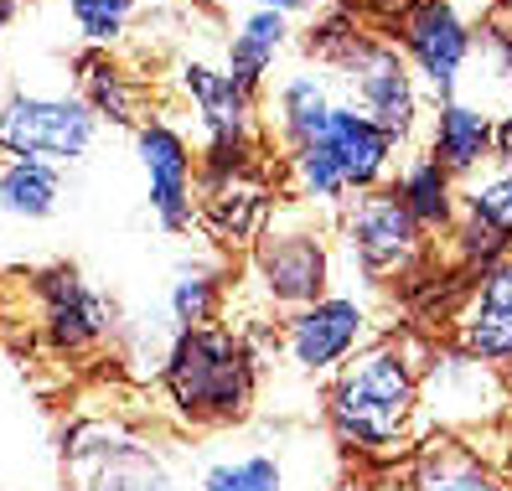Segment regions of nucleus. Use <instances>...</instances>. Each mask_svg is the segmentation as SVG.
I'll return each instance as SVG.
<instances>
[{
  "mask_svg": "<svg viewBox=\"0 0 512 491\" xmlns=\"http://www.w3.org/2000/svg\"><path fill=\"white\" fill-rule=\"evenodd\" d=\"M223 305V280L213 264H176L171 274V290H166V316L176 331H197V326H213Z\"/></svg>",
  "mask_w": 512,
  "mask_h": 491,
  "instance_id": "23",
  "label": "nucleus"
},
{
  "mask_svg": "<svg viewBox=\"0 0 512 491\" xmlns=\"http://www.w3.org/2000/svg\"><path fill=\"white\" fill-rule=\"evenodd\" d=\"M450 347L512 373V254L471 274L456 316H450Z\"/></svg>",
  "mask_w": 512,
  "mask_h": 491,
  "instance_id": "12",
  "label": "nucleus"
},
{
  "mask_svg": "<svg viewBox=\"0 0 512 491\" xmlns=\"http://www.w3.org/2000/svg\"><path fill=\"white\" fill-rule=\"evenodd\" d=\"M254 6L280 11V16H316V11H326V0H254Z\"/></svg>",
  "mask_w": 512,
  "mask_h": 491,
  "instance_id": "29",
  "label": "nucleus"
},
{
  "mask_svg": "<svg viewBox=\"0 0 512 491\" xmlns=\"http://www.w3.org/2000/svg\"><path fill=\"white\" fill-rule=\"evenodd\" d=\"M487 42H492V57H497L507 88H512V21H507V16H497V21L487 26Z\"/></svg>",
  "mask_w": 512,
  "mask_h": 491,
  "instance_id": "28",
  "label": "nucleus"
},
{
  "mask_svg": "<svg viewBox=\"0 0 512 491\" xmlns=\"http://www.w3.org/2000/svg\"><path fill=\"white\" fill-rule=\"evenodd\" d=\"M497 16H507V21H512V0H497Z\"/></svg>",
  "mask_w": 512,
  "mask_h": 491,
  "instance_id": "33",
  "label": "nucleus"
},
{
  "mask_svg": "<svg viewBox=\"0 0 512 491\" xmlns=\"http://www.w3.org/2000/svg\"><path fill=\"white\" fill-rule=\"evenodd\" d=\"M135 156L150 181V212L166 233H187L197 223V161L187 135L171 119H145L135 125Z\"/></svg>",
  "mask_w": 512,
  "mask_h": 491,
  "instance_id": "11",
  "label": "nucleus"
},
{
  "mask_svg": "<svg viewBox=\"0 0 512 491\" xmlns=\"http://www.w3.org/2000/svg\"><path fill=\"white\" fill-rule=\"evenodd\" d=\"M435 357V342L414 331L378 336L357 352L326 393L331 440L363 460H399L404 450L425 445L419 419V373Z\"/></svg>",
  "mask_w": 512,
  "mask_h": 491,
  "instance_id": "1",
  "label": "nucleus"
},
{
  "mask_svg": "<svg viewBox=\"0 0 512 491\" xmlns=\"http://www.w3.org/2000/svg\"><path fill=\"white\" fill-rule=\"evenodd\" d=\"M337 285V223L285 197L244 259L238 295H254L259 311H306Z\"/></svg>",
  "mask_w": 512,
  "mask_h": 491,
  "instance_id": "2",
  "label": "nucleus"
},
{
  "mask_svg": "<svg viewBox=\"0 0 512 491\" xmlns=\"http://www.w3.org/2000/svg\"><path fill=\"white\" fill-rule=\"evenodd\" d=\"M425 150L456 181H471L476 171H487L497 161V114L487 104H471V99L435 104Z\"/></svg>",
  "mask_w": 512,
  "mask_h": 491,
  "instance_id": "16",
  "label": "nucleus"
},
{
  "mask_svg": "<svg viewBox=\"0 0 512 491\" xmlns=\"http://www.w3.org/2000/svg\"><path fill=\"white\" fill-rule=\"evenodd\" d=\"M218 6H244V0H218Z\"/></svg>",
  "mask_w": 512,
  "mask_h": 491,
  "instance_id": "34",
  "label": "nucleus"
},
{
  "mask_svg": "<svg viewBox=\"0 0 512 491\" xmlns=\"http://www.w3.org/2000/svg\"><path fill=\"white\" fill-rule=\"evenodd\" d=\"M368 342H378L373 311L368 300H357L347 290H331L316 305L280 321V352L300 378H337Z\"/></svg>",
  "mask_w": 512,
  "mask_h": 491,
  "instance_id": "10",
  "label": "nucleus"
},
{
  "mask_svg": "<svg viewBox=\"0 0 512 491\" xmlns=\"http://www.w3.org/2000/svg\"><path fill=\"white\" fill-rule=\"evenodd\" d=\"M57 202H63V176H57V166H32V161L0 166V212L37 223V218H52Z\"/></svg>",
  "mask_w": 512,
  "mask_h": 491,
  "instance_id": "22",
  "label": "nucleus"
},
{
  "mask_svg": "<svg viewBox=\"0 0 512 491\" xmlns=\"http://www.w3.org/2000/svg\"><path fill=\"white\" fill-rule=\"evenodd\" d=\"M11 11H16V0H0V21H11Z\"/></svg>",
  "mask_w": 512,
  "mask_h": 491,
  "instance_id": "32",
  "label": "nucleus"
},
{
  "mask_svg": "<svg viewBox=\"0 0 512 491\" xmlns=\"http://www.w3.org/2000/svg\"><path fill=\"white\" fill-rule=\"evenodd\" d=\"M275 207L280 197L259 176V166L228 176H197V218L213 228L218 243H233V249H254V238L275 218Z\"/></svg>",
  "mask_w": 512,
  "mask_h": 491,
  "instance_id": "14",
  "label": "nucleus"
},
{
  "mask_svg": "<svg viewBox=\"0 0 512 491\" xmlns=\"http://www.w3.org/2000/svg\"><path fill=\"white\" fill-rule=\"evenodd\" d=\"M285 47H290V16L254 6L228 37V73H233V83H244L249 94H259Z\"/></svg>",
  "mask_w": 512,
  "mask_h": 491,
  "instance_id": "21",
  "label": "nucleus"
},
{
  "mask_svg": "<svg viewBox=\"0 0 512 491\" xmlns=\"http://www.w3.org/2000/svg\"><path fill=\"white\" fill-rule=\"evenodd\" d=\"M140 11V0H68L73 26L94 42V47H114L119 37L130 32V21Z\"/></svg>",
  "mask_w": 512,
  "mask_h": 491,
  "instance_id": "27",
  "label": "nucleus"
},
{
  "mask_svg": "<svg viewBox=\"0 0 512 491\" xmlns=\"http://www.w3.org/2000/svg\"><path fill=\"white\" fill-rule=\"evenodd\" d=\"M321 145L337 156L342 176H347V187L352 197L357 192H378L394 181L399 161L409 156V150L388 135L378 119H368L363 109H352V104H337V114H331V125L321 130Z\"/></svg>",
  "mask_w": 512,
  "mask_h": 491,
  "instance_id": "15",
  "label": "nucleus"
},
{
  "mask_svg": "<svg viewBox=\"0 0 512 491\" xmlns=\"http://www.w3.org/2000/svg\"><path fill=\"white\" fill-rule=\"evenodd\" d=\"M321 63L337 83V99L363 109L368 119L394 135L404 150H419V135H430V94L419 88L409 57L394 37L352 32V26H326L321 37Z\"/></svg>",
  "mask_w": 512,
  "mask_h": 491,
  "instance_id": "3",
  "label": "nucleus"
},
{
  "mask_svg": "<svg viewBox=\"0 0 512 491\" xmlns=\"http://www.w3.org/2000/svg\"><path fill=\"white\" fill-rule=\"evenodd\" d=\"M497 161L512 166V99L497 109Z\"/></svg>",
  "mask_w": 512,
  "mask_h": 491,
  "instance_id": "30",
  "label": "nucleus"
},
{
  "mask_svg": "<svg viewBox=\"0 0 512 491\" xmlns=\"http://www.w3.org/2000/svg\"><path fill=\"white\" fill-rule=\"evenodd\" d=\"M461 207L476 212L492 233H502L512 243V166L492 161L487 171H476L471 181H461Z\"/></svg>",
  "mask_w": 512,
  "mask_h": 491,
  "instance_id": "25",
  "label": "nucleus"
},
{
  "mask_svg": "<svg viewBox=\"0 0 512 491\" xmlns=\"http://www.w3.org/2000/svg\"><path fill=\"white\" fill-rule=\"evenodd\" d=\"M337 83H331V73L321 68H295L275 83V94H269V125H275L285 156L295 145H311L321 140V130L331 125V114H337Z\"/></svg>",
  "mask_w": 512,
  "mask_h": 491,
  "instance_id": "18",
  "label": "nucleus"
},
{
  "mask_svg": "<svg viewBox=\"0 0 512 491\" xmlns=\"http://www.w3.org/2000/svg\"><path fill=\"white\" fill-rule=\"evenodd\" d=\"M419 419H425V440L487 435L512 419V373L461 347H435V357L419 373Z\"/></svg>",
  "mask_w": 512,
  "mask_h": 491,
  "instance_id": "5",
  "label": "nucleus"
},
{
  "mask_svg": "<svg viewBox=\"0 0 512 491\" xmlns=\"http://www.w3.org/2000/svg\"><path fill=\"white\" fill-rule=\"evenodd\" d=\"M409 491H512V486L471 440L435 435V440L419 445V455H414Z\"/></svg>",
  "mask_w": 512,
  "mask_h": 491,
  "instance_id": "20",
  "label": "nucleus"
},
{
  "mask_svg": "<svg viewBox=\"0 0 512 491\" xmlns=\"http://www.w3.org/2000/svg\"><path fill=\"white\" fill-rule=\"evenodd\" d=\"M83 73V104L94 109L99 119H109V125H135V109H140V88L125 78V68L114 63V57L94 52L78 63Z\"/></svg>",
  "mask_w": 512,
  "mask_h": 491,
  "instance_id": "24",
  "label": "nucleus"
},
{
  "mask_svg": "<svg viewBox=\"0 0 512 491\" xmlns=\"http://www.w3.org/2000/svg\"><path fill=\"white\" fill-rule=\"evenodd\" d=\"M337 259L368 274L373 285L419 280V269L430 264V233L409 218V207L388 187L357 192L337 218Z\"/></svg>",
  "mask_w": 512,
  "mask_h": 491,
  "instance_id": "6",
  "label": "nucleus"
},
{
  "mask_svg": "<svg viewBox=\"0 0 512 491\" xmlns=\"http://www.w3.org/2000/svg\"><path fill=\"white\" fill-rule=\"evenodd\" d=\"M202 491H285V466L264 450L213 460V466L202 471Z\"/></svg>",
  "mask_w": 512,
  "mask_h": 491,
  "instance_id": "26",
  "label": "nucleus"
},
{
  "mask_svg": "<svg viewBox=\"0 0 512 491\" xmlns=\"http://www.w3.org/2000/svg\"><path fill=\"white\" fill-rule=\"evenodd\" d=\"M497 440H502V445H497V450H492L487 460H492V466H497V471L507 476V486H512V419H507V424L497 429Z\"/></svg>",
  "mask_w": 512,
  "mask_h": 491,
  "instance_id": "31",
  "label": "nucleus"
},
{
  "mask_svg": "<svg viewBox=\"0 0 512 491\" xmlns=\"http://www.w3.org/2000/svg\"><path fill=\"white\" fill-rule=\"evenodd\" d=\"M32 280H37L32 295L42 300V336L57 352H88L114 331V311L73 264L42 269V274H32Z\"/></svg>",
  "mask_w": 512,
  "mask_h": 491,
  "instance_id": "13",
  "label": "nucleus"
},
{
  "mask_svg": "<svg viewBox=\"0 0 512 491\" xmlns=\"http://www.w3.org/2000/svg\"><path fill=\"white\" fill-rule=\"evenodd\" d=\"M182 94H187V104H192L197 119H202L207 145H218V140L259 145V109H254V94H249L244 83H233L228 68L187 63V68H182Z\"/></svg>",
  "mask_w": 512,
  "mask_h": 491,
  "instance_id": "17",
  "label": "nucleus"
},
{
  "mask_svg": "<svg viewBox=\"0 0 512 491\" xmlns=\"http://www.w3.org/2000/svg\"><path fill=\"white\" fill-rule=\"evenodd\" d=\"M394 42L409 57L430 104L461 99L466 63L476 57V26L456 0H404L394 11Z\"/></svg>",
  "mask_w": 512,
  "mask_h": 491,
  "instance_id": "9",
  "label": "nucleus"
},
{
  "mask_svg": "<svg viewBox=\"0 0 512 491\" xmlns=\"http://www.w3.org/2000/svg\"><path fill=\"white\" fill-rule=\"evenodd\" d=\"M388 192L409 207V218L425 228V233H450V228H456V218H461V181L450 176L425 145L409 150V156L399 161L394 181H388Z\"/></svg>",
  "mask_w": 512,
  "mask_h": 491,
  "instance_id": "19",
  "label": "nucleus"
},
{
  "mask_svg": "<svg viewBox=\"0 0 512 491\" xmlns=\"http://www.w3.org/2000/svg\"><path fill=\"white\" fill-rule=\"evenodd\" d=\"M99 114L73 94H26L0 88V156L32 166H73L94 150Z\"/></svg>",
  "mask_w": 512,
  "mask_h": 491,
  "instance_id": "7",
  "label": "nucleus"
},
{
  "mask_svg": "<svg viewBox=\"0 0 512 491\" xmlns=\"http://www.w3.org/2000/svg\"><path fill=\"white\" fill-rule=\"evenodd\" d=\"M166 404L192 429H223L249 419L259 398V362L238 326H197L182 331L166 357Z\"/></svg>",
  "mask_w": 512,
  "mask_h": 491,
  "instance_id": "4",
  "label": "nucleus"
},
{
  "mask_svg": "<svg viewBox=\"0 0 512 491\" xmlns=\"http://www.w3.org/2000/svg\"><path fill=\"white\" fill-rule=\"evenodd\" d=\"M73 491H171L166 455L119 419H78L63 435Z\"/></svg>",
  "mask_w": 512,
  "mask_h": 491,
  "instance_id": "8",
  "label": "nucleus"
}]
</instances>
